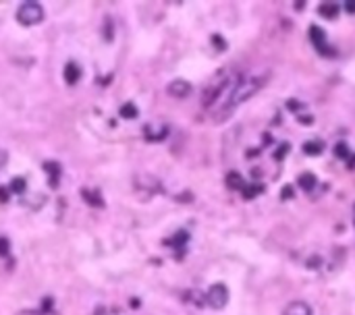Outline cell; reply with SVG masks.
I'll return each mask as SVG.
<instances>
[{"label": "cell", "instance_id": "obj_1", "mask_svg": "<svg viewBox=\"0 0 355 315\" xmlns=\"http://www.w3.org/2000/svg\"><path fill=\"white\" fill-rule=\"evenodd\" d=\"M270 81V71L264 73H252V75H239L235 81H227L224 85V91H227V100L222 102L220 112L214 114L216 122L227 120L233 112L237 110L239 104H243L247 100H252L254 95L262 90V87Z\"/></svg>", "mask_w": 355, "mask_h": 315}, {"label": "cell", "instance_id": "obj_2", "mask_svg": "<svg viewBox=\"0 0 355 315\" xmlns=\"http://www.w3.org/2000/svg\"><path fill=\"white\" fill-rule=\"evenodd\" d=\"M44 19V8L38 2H23L17 11V21H19L23 27H31V25H38Z\"/></svg>", "mask_w": 355, "mask_h": 315}, {"label": "cell", "instance_id": "obj_3", "mask_svg": "<svg viewBox=\"0 0 355 315\" xmlns=\"http://www.w3.org/2000/svg\"><path fill=\"white\" fill-rule=\"evenodd\" d=\"M206 301H208V305H210L212 309H224V307H227V303H229V288H227V284H222V282L212 284L210 288H208V292H206Z\"/></svg>", "mask_w": 355, "mask_h": 315}, {"label": "cell", "instance_id": "obj_4", "mask_svg": "<svg viewBox=\"0 0 355 315\" xmlns=\"http://www.w3.org/2000/svg\"><path fill=\"white\" fill-rule=\"evenodd\" d=\"M309 42L314 44V48L320 52L322 56H328V54H334V52L328 48V42H326V31L318 25H311L309 27Z\"/></svg>", "mask_w": 355, "mask_h": 315}, {"label": "cell", "instance_id": "obj_5", "mask_svg": "<svg viewBox=\"0 0 355 315\" xmlns=\"http://www.w3.org/2000/svg\"><path fill=\"white\" fill-rule=\"evenodd\" d=\"M227 81L229 79L227 77H220L218 81H216L214 85H210V87H206V91L202 93V106L204 108H210L212 104L216 102L222 95V91H224V85H227Z\"/></svg>", "mask_w": 355, "mask_h": 315}, {"label": "cell", "instance_id": "obj_6", "mask_svg": "<svg viewBox=\"0 0 355 315\" xmlns=\"http://www.w3.org/2000/svg\"><path fill=\"white\" fill-rule=\"evenodd\" d=\"M166 91H168V95H172V98H187V95L193 91V87L189 81H185V79H175V81L168 83Z\"/></svg>", "mask_w": 355, "mask_h": 315}, {"label": "cell", "instance_id": "obj_7", "mask_svg": "<svg viewBox=\"0 0 355 315\" xmlns=\"http://www.w3.org/2000/svg\"><path fill=\"white\" fill-rule=\"evenodd\" d=\"M283 315H314L311 305L306 301H291L287 307L283 309Z\"/></svg>", "mask_w": 355, "mask_h": 315}, {"label": "cell", "instance_id": "obj_8", "mask_svg": "<svg viewBox=\"0 0 355 315\" xmlns=\"http://www.w3.org/2000/svg\"><path fill=\"white\" fill-rule=\"evenodd\" d=\"M44 170L48 172V182H50V187L56 189L58 182H60V174H63V168H60V164H58V162H46V164H44Z\"/></svg>", "mask_w": 355, "mask_h": 315}, {"label": "cell", "instance_id": "obj_9", "mask_svg": "<svg viewBox=\"0 0 355 315\" xmlns=\"http://www.w3.org/2000/svg\"><path fill=\"white\" fill-rule=\"evenodd\" d=\"M81 79V67L77 63H67L65 65V81L67 85H75Z\"/></svg>", "mask_w": 355, "mask_h": 315}, {"label": "cell", "instance_id": "obj_10", "mask_svg": "<svg viewBox=\"0 0 355 315\" xmlns=\"http://www.w3.org/2000/svg\"><path fill=\"white\" fill-rule=\"evenodd\" d=\"M341 13V6L336 2H322L318 6V15L324 17V19H336Z\"/></svg>", "mask_w": 355, "mask_h": 315}, {"label": "cell", "instance_id": "obj_11", "mask_svg": "<svg viewBox=\"0 0 355 315\" xmlns=\"http://www.w3.org/2000/svg\"><path fill=\"white\" fill-rule=\"evenodd\" d=\"M224 182H227V187H229L231 191H243V189H245V180H243V177H241L239 172H235V170H231V172L227 174Z\"/></svg>", "mask_w": 355, "mask_h": 315}, {"label": "cell", "instance_id": "obj_12", "mask_svg": "<svg viewBox=\"0 0 355 315\" xmlns=\"http://www.w3.org/2000/svg\"><path fill=\"white\" fill-rule=\"evenodd\" d=\"M143 131H145V139L152 141V143H158V141H162V139H166V135H168L166 125H162L158 131H154V127H145Z\"/></svg>", "mask_w": 355, "mask_h": 315}, {"label": "cell", "instance_id": "obj_13", "mask_svg": "<svg viewBox=\"0 0 355 315\" xmlns=\"http://www.w3.org/2000/svg\"><path fill=\"white\" fill-rule=\"evenodd\" d=\"M301 150H304V154L306 156H320L324 152V143L322 141H318V139H309V141H306L304 143V147H301Z\"/></svg>", "mask_w": 355, "mask_h": 315}, {"label": "cell", "instance_id": "obj_14", "mask_svg": "<svg viewBox=\"0 0 355 315\" xmlns=\"http://www.w3.org/2000/svg\"><path fill=\"white\" fill-rule=\"evenodd\" d=\"M81 197L88 201L92 207H104V201L100 197V191H90V189H81Z\"/></svg>", "mask_w": 355, "mask_h": 315}, {"label": "cell", "instance_id": "obj_15", "mask_svg": "<svg viewBox=\"0 0 355 315\" xmlns=\"http://www.w3.org/2000/svg\"><path fill=\"white\" fill-rule=\"evenodd\" d=\"M316 182H318V179H316L314 172H304V174H299V179H297V185L304 191H311L316 187Z\"/></svg>", "mask_w": 355, "mask_h": 315}, {"label": "cell", "instance_id": "obj_16", "mask_svg": "<svg viewBox=\"0 0 355 315\" xmlns=\"http://www.w3.org/2000/svg\"><path fill=\"white\" fill-rule=\"evenodd\" d=\"M118 114H120V118H125V120H133V118H137V106L133 102H127V104H123V108L118 110Z\"/></svg>", "mask_w": 355, "mask_h": 315}, {"label": "cell", "instance_id": "obj_17", "mask_svg": "<svg viewBox=\"0 0 355 315\" xmlns=\"http://www.w3.org/2000/svg\"><path fill=\"white\" fill-rule=\"evenodd\" d=\"M25 189H27V182H25V179L17 177V179H13V180H11V193L23 195V193H25Z\"/></svg>", "mask_w": 355, "mask_h": 315}, {"label": "cell", "instance_id": "obj_18", "mask_svg": "<svg viewBox=\"0 0 355 315\" xmlns=\"http://www.w3.org/2000/svg\"><path fill=\"white\" fill-rule=\"evenodd\" d=\"M189 241V234L185 232V230H179L177 234H175V239H170V241H164L166 245H172V247H183V245Z\"/></svg>", "mask_w": 355, "mask_h": 315}, {"label": "cell", "instance_id": "obj_19", "mask_svg": "<svg viewBox=\"0 0 355 315\" xmlns=\"http://www.w3.org/2000/svg\"><path fill=\"white\" fill-rule=\"evenodd\" d=\"M334 158H339V160H347L349 158V145L345 141H339L334 145Z\"/></svg>", "mask_w": 355, "mask_h": 315}, {"label": "cell", "instance_id": "obj_20", "mask_svg": "<svg viewBox=\"0 0 355 315\" xmlns=\"http://www.w3.org/2000/svg\"><path fill=\"white\" fill-rule=\"evenodd\" d=\"M262 191H264V187H262V185H252V187H245V189H243V197H245V199H254L258 193H262Z\"/></svg>", "mask_w": 355, "mask_h": 315}, {"label": "cell", "instance_id": "obj_21", "mask_svg": "<svg viewBox=\"0 0 355 315\" xmlns=\"http://www.w3.org/2000/svg\"><path fill=\"white\" fill-rule=\"evenodd\" d=\"M293 195H295V189H293V185H284L283 193H281V199L287 201V199H293Z\"/></svg>", "mask_w": 355, "mask_h": 315}, {"label": "cell", "instance_id": "obj_22", "mask_svg": "<svg viewBox=\"0 0 355 315\" xmlns=\"http://www.w3.org/2000/svg\"><path fill=\"white\" fill-rule=\"evenodd\" d=\"M289 150H291V145H289V143H283V145L279 147V150L274 152V160H279V162H281L283 158H284V154H287Z\"/></svg>", "mask_w": 355, "mask_h": 315}, {"label": "cell", "instance_id": "obj_23", "mask_svg": "<svg viewBox=\"0 0 355 315\" xmlns=\"http://www.w3.org/2000/svg\"><path fill=\"white\" fill-rule=\"evenodd\" d=\"M8 251H11V243H8V239H0V257H6Z\"/></svg>", "mask_w": 355, "mask_h": 315}, {"label": "cell", "instance_id": "obj_24", "mask_svg": "<svg viewBox=\"0 0 355 315\" xmlns=\"http://www.w3.org/2000/svg\"><path fill=\"white\" fill-rule=\"evenodd\" d=\"M212 44L216 50H227V42H224L220 36H212Z\"/></svg>", "mask_w": 355, "mask_h": 315}, {"label": "cell", "instance_id": "obj_25", "mask_svg": "<svg viewBox=\"0 0 355 315\" xmlns=\"http://www.w3.org/2000/svg\"><path fill=\"white\" fill-rule=\"evenodd\" d=\"M287 108L293 110V112H299L301 108H306V104H301V102H297V100H289V102H287Z\"/></svg>", "mask_w": 355, "mask_h": 315}, {"label": "cell", "instance_id": "obj_26", "mask_svg": "<svg viewBox=\"0 0 355 315\" xmlns=\"http://www.w3.org/2000/svg\"><path fill=\"white\" fill-rule=\"evenodd\" d=\"M8 199H11V191L6 187H0V203H6Z\"/></svg>", "mask_w": 355, "mask_h": 315}, {"label": "cell", "instance_id": "obj_27", "mask_svg": "<svg viewBox=\"0 0 355 315\" xmlns=\"http://www.w3.org/2000/svg\"><path fill=\"white\" fill-rule=\"evenodd\" d=\"M297 120L301 122V125H306V127H309V125H311V122H314V116H311V114H308V116H306V114H299V116H297Z\"/></svg>", "mask_w": 355, "mask_h": 315}, {"label": "cell", "instance_id": "obj_28", "mask_svg": "<svg viewBox=\"0 0 355 315\" xmlns=\"http://www.w3.org/2000/svg\"><path fill=\"white\" fill-rule=\"evenodd\" d=\"M6 162H8V152L6 150H0V170L6 166Z\"/></svg>", "mask_w": 355, "mask_h": 315}, {"label": "cell", "instance_id": "obj_29", "mask_svg": "<svg viewBox=\"0 0 355 315\" xmlns=\"http://www.w3.org/2000/svg\"><path fill=\"white\" fill-rule=\"evenodd\" d=\"M343 6H345V11H347V13L355 15V0H347V2H345Z\"/></svg>", "mask_w": 355, "mask_h": 315}, {"label": "cell", "instance_id": "obj_30", "mask_svg": "<svg viewBox=\"0 0 355 315\" xmlns=\"http://www.w3.org/2000/svg\"><path fill=\"white\" fill-rule=\"evenodd\" d=\"M104 31H106V42H110L112 40V23H110V19H106V27H104Z\"/></svg>", "mask_w": 355, "mask_h": 315}, {"label": "cell", "instance_id": "obj_31", "mask_svg": "<svg viewBox=\"0 0 355 315\" xmlns=\"http://www.w3.org/2000/svg\"><path fill=\"white\" fill-rule=\"evenodd\" d=\"M17 315H42V313H40V311H36V309H21Z\"/></svg>", "mask_w": 355, "mask_h": 315}, {"label": "cell", "instance_id": "obj_32", "mask_svg": "<svg viewBox=\"0 0 355 315\" xmlns=\"http://www.w3.org/2000/svg\"><path fill=\"white\" fill-rule=\"evenodd\" d=\"M52 309V299H44V311L48 313Z\"/></svg>", "mask_w": 355, "mask_h": 315}, {"label": "cell", "instance_id": "obj_33", "mask_svg": "<svg viewBox=\"0 0 355 315\" xmlns=\"http://www.w3.org/2000/svg\"><path fill=\"white\" fill-rule=\"evenodd\" d=\"M96 315H108V313H106V309H104V307H98L96 309Z\"/></svg>", "mask_w": 355, "mask_h": 315}]
</instances>
